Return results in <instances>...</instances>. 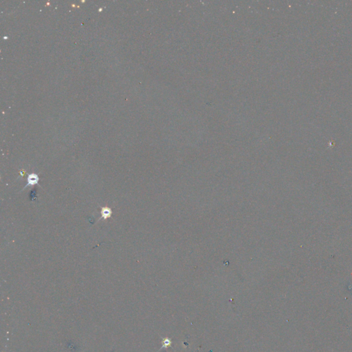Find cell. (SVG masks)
I'll return each instance as SVG.
<instances>
[{"label":"cell","instance_id":"6da1fadb","mask_svg":"<svg viewBox=\"0 0 352 352\" xmlns=\"http://www.w3.org/2000/svg\"><path fill=\"white\" fill-rule=\"evenodd\" d=\"M39 176H38L37 174L35 173H31L30 174L28 177V180H27V185H26L23 189L27 187V186H32V185H34L36 184L39 182Z\"/></svg>","mask_w":352,"mask_h":352},{"label":"cell","instance_id":"7a4b0ae2","mask_svg":"<svg viewBox=\"0 0 352 352\" xmlns=\"http://www.w3.org/2000/svg\"><path fill=\"white\" fill-rule=\"evenodd\" d=\"M172 344H173L172 339L169 338V337H164V338H162V347L160 349V350H163V349H167L168 347H171Z\"/></svg>","mask_w":352,"mask_h":352},{"label":"cell","instance_id":"3957f363","mask_svg":"<svg viewBox=\"0 0 352 352\" xmlns=\"http://www.w3.org/2000/svg\"><path fill=\"white\" fill-rule=\"evenodd\" d=\"M111 210L109 208H107V207H103L101 209V217H100L99 220H101L102 218L105 219H107L109 217H110L111 215Z\"/></svg>","mask_w":352,"mask_h":352}]
</instances>
